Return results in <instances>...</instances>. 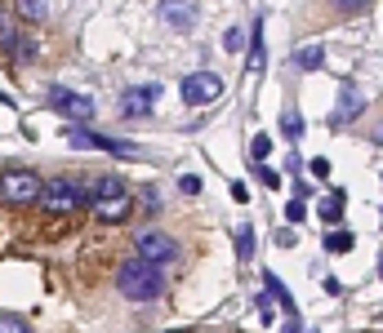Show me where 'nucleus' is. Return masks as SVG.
Returning <instances> with one entry per match:
<instances>
[{
	"mask_svg": "<svg viewBox=\"0 0 383 333\" xmlns=\"http://www.w3.org/2000/svg\"><path fill=\"white\" fill-rule=\"evenodd\" d=\"M116 289L125 293L129 302H156L165 293V275H161V262H147V258H125L116 266Z\"/></svg>",
	"mask_w": 383,
	"mask_h": 333,
	"instance_id": "f257e3e1",
	"label": "nucleus"
},
{
	"mask_svg": "<svg viewBox=\"0 0 383 333\" xmlns=\"http://www.w3.org/2000/svg\"><path fill=\"white\" fill-rule=\"evenodd\" d=\"M89 200H94V192H89L85 183H76V178H50L41 205L50 209V214H80Z\"/></svg>",
	"mask_w": 383,
	"mask_h": 333,
	"instance_id": "f03ea898",
	"label": "nucleus"
},
{
	"mask_svg": "<svg viewBox=\"0 0 383 333\" xmlns=\"http://www.w3.org/2000/svg\"><path fill=\"white\" fill-rule=\"evenodd\" d=\"M45 196V183L41 174H32V169H5L0 174V200L14 209H27V205H41Z\"/></svg>",
	"mask_w": 383,
	"mask_h": 333,
	"instance_id": "7ed1b4c3",
	"label": "nucleus"
},
{
	"mask_svg": "<svg viewBox=\"0 0 383 333\" xmlns=\"http://www.w3.org/2000/svg\"><path fill=\"white\" fill-rule=\"evenodd\" d=\"M67 142L80 147V151H111V156H120V160L143 156V147H134V142H120V138H111V133H89V129H76V125L67 129Z\"/></svg>",
	"mask_w": 383,
	"mask_h": 333,
	"instance_id": "20e7f679",
	"label": "nucleus"
},
{
	"mask_svg": "<svg viewBox=\"0 0 383 333\" xmlns=\"http://www.w3.org/2000/svg\"><path fill=\"white\" fill-rule=\"evenodd\" d=\"M179 93H183V102H188V107H210V102L223 98V76H214V71H192V76H183Z\"/></svg>",
	"mask_w": 383,
	"mask_h": 333,
	"instance_id": "39448f33",
	"label": "nucleus"
},
{
	"mask_svg": "<svg viewBox=\"0 0 383 333\" xmlns=\"http://www.w3.org/2000/svg\"><path fill=\"white\" fill-rule=\"evenodd\" d=\"M50 107L58 111V116H67L72 125H76V120H89V116H94V98H89V93L67 89V84H54V89H50Z\"/></svg>",
	"mask_w": 383,
	"mask_h": 333,
	"instance_id": "423d86ee",
	"label": "nucleus"
},
{
	"mask_svg": "<svg viewBox=\"0 0 383 333\" xmlns=\"http://www.w3.org/2000/svg\"><path fill=\"white\" fill-rule=\"evenodd\" d=\"M134 253L138 258H147V262H174L179 258V244L170 240L165 231H143V236H134Z\"/></svg>",
	"mask_w": 383,
	"mask_h": 333,
	"instance_id": "0eeeda50",
	"label": "nucleus"
},
{
	"mask_svg": "<svg viewBox=\"0 0 383 333\" xmlns=\"http://www.w3.org/2000/svg\"><path fill=\"white\" fill-rule=\"evenodd\" d=\"M156 93H161L156 84H134V89H125L120 93V116L125 120H143L147 111L156 107Z\"/></svg>",
	"mask_w": 383,
	"mask_h": 333,
	"instance_id": "6e6552de",
	"label": "nucleus"
},
{
	"mask_svg": "<svg viewBox=\"0 0 383 333\" xmlns=\"http://www.w3.org/2000/svg\"><path fill=\"white\" fill-rule=\"evenodd\" d=\"M156 18H161L165 27H174V32H192L196 27V5L192 0H161Z\"/></svg>",
	"mask_w": 383,
	"mask_h": 333,
	"instance_id": "1a4fd4ad",
	"label": "nucleus"
},
{
	"mask_svg": "<svg viewBox=\"0 0 383 333\" xmlns=\"http://www.w3.org/2000/svg\"><path fill=\"white\" fill-rule=\"evenodd\" d=\"M94 214H98V222H125V218L134 214V200H129V192L107 196V200H94Z\"/></svg>",
	"mask_w": 383,
	"mask_h": 333,
	"instance_id": "9d476101",
	"label": "nucleus"
},
{
	"mask_svg": "<svg viewBox=\"0 0 383 333\" xmlns=\"http://www.w3.org/2000/svg\"><path fill=\"white\" fill-rule=\"evenodd\" d=\"M263 62H267V45H263V18H254V27H250V58H245V67H250V71H263Z\"/></svg>",
	"mask_w": 383,
	"mask_h": 333,
	"instance_id": "9b49d317",
	"label": "nucleus"
},
{
	"mask_svg": "<svg viewBox=\"0 0 383 333\" xmlns=\"http://www.w3.org/2000/svg\"><path fill=\"white\" fill-rule=\"evenodd\" d=\"M361 107H366V102H361V93H357V89H343V102H339V111H334V129L352 125V120L361 116Z\"/></svg>",
	"mask_w": 383,
	"mask_h": 333,
	"instance_id": "f8f14e48",
	"label": "nucleus"
},
{
	"mask_svg": "<svg viewBox=\"0 0 383 333\" xmlns=\"http://www.w3.org/2000/svg\"><path fill=\"white\" fill-rule=\"evenodd\" d=\"M343 200H348L343 192H330V200H321V209H316V214H321L325 227H339V222H343Z\"/></svg>",
	"mask_w": 383,
	"mask_h": 333,
	"instance_id": "ddd939ff",
	"label": "nucleus"
},
{
	"mask_svg": "<svg viewBox=\"0 0 383 333\" xmlns=\"http://www.w3.org/2000/svg\"><path fill=\"white\" fill-rule=\"evenodd\" d=\"M321 62H325V49H321V45H303V49L294 54V67H298V71H316Z\"/></svg>",
	"mask_w": 383,
	"mask_h": 333,
	"instance_id": "4468645a",
	"label": "nucleus"
},
{
	"mask_svg": "<svg viewBox=\"0 0 383 333\" xmlns=\"http://www.w3.org/2000/svg\"><path fill=\"white\" fill-rule=\"evenodd\" d=\"M321 244H325V253H352V231H343V227H334L330 236H321Z\"/></svg>",
	"mask_w": 383,
	"mask_h": 333,
	"instance_id": "2eb2a0df",
	"label": "nucleus"
},
{
	"mask_svg": "<svg viewBox=\"0 0 383 333\" xmlns=\"http://www.w3.org/2000/svg\"><path fill=\"white\" fill-rule=\"evenodd\" d=\"M281 133H285V142H289V147H294V142L303 138V116H298L294 107H285V111H281Z\"/></svg>",
	"mask_w": 383,
	"mask_h": 333,
	"instance_id": "dca6fc26",
	"label": "nucleus"
},
{
	"mask_svg": "<svg viewBox=\"0 0 383 333\" xmlns=\"http://www.w3.org/2000/svg\"><path fill=\"white\" fill-rule=\"evenodd\" d=\"M263 289H267V293H272V298H276V302H281V307H285V311H294V298H289V289H285V284H281V280H276V275H272V271H263Z\"/></svg>",
	"mask_w": 383,
	"mask_h": 333,
	"instance_id": "f3484780",
	"label": "nucleus"
},
{
	"mask_svg": "<svg viewBox=\"0 0 383 333\" xmlns=\"http://www.w3.org/2000/svg\"><path fill=\"white\" fill-rule=\"evenodd\" d=\"M237 258L241 262H250V258H254V227H237Z\"/></svg>",
	"mask_w": 383,
	"mask_h": 333,
	"instance_id": "a211bd4d",
	"label": "nucleus"
},
{
	"mask_svg": "<svg viewBox=\"0 0 383 333\" xmlns=\"http://www.w3.org/2000/svg\"><path fill=\"white\" fill-rule=\"evenodd\" d=\"M89 192H94V200H107V196H120V192H125V183H120V178H98ZM94 200H89V205H94Z\"/></svg>",
	"mask_w": 383,
	"mask_h": 333,
	"instance_id": "6ab92c4d",
	"label": "nucleus"
},
{
	"mask_svg": "<svg viewBox=\"0 0 383 333\" xmlns=\"http://www.w3.org/2000/svg\"><path fill=\"white\" fill-rule=\"evenodd\" d=\"M0 333H32L23 316H14V311H0Z\"/></svg>",
	"mask_w": 383,
	"mask_h": 333,
	"instance_id": "aec40b11",
	"label": "nucleus"
},
{
	"mask_svg": "<svg viewBox=\"0 0 383 333\" xmlns=\"http://www.w3.org/2000/svg\"><path fill=\"white\" fill-rule=\"evenodd\" d=\"M18 14H23L27 23H41L45 18V0H18Z\"/></svg>",
	"mask_w": 383,
	"mask_h": 333,
	"instance_id": "412c9836",
	"label": "nucleus"
},
{
	"mask_svg": "<svg viewBox=\"0 0 383 333\" xmlns=\"http://www.w3.org/2000/svg\"><path fill=\"white\" fill-rule=\"evenodd\" d=\"M267 151H272V138H267V133H254V142H250V160H263Z\"/></svg>",
	"mask_w": 383,
	"mask_h": 333,
	"instance_id": "4be33fe9",
	"label": "nucleus"
},
{
	"mask_svg": "<svg viewBox=\"0 0 383 333\" xmlns=\"http://www.w3.org/2000/svg\"><path fill=\"white\" fill-rule=\"evenodd\" d=\"M250 169L259 174V183H263V187H281V174H276V169H267V165H250Z\"/></svg>",
	"mask_w": 383,
	"mask_h": 333,
	"instance_id": "5701e85b",
	"label": "nucleus"
},
{
	"mask_svg": "<svg viewBox=\"0 0 383 333\" xmlns=\"http://www.w3.org/2000/svg\"><path fill=\"white\" fill-rule=\"evenodd\" d=\"M303 218H307V209H303V200H289V205H285V222H289V227H294V222H303Z\"/></svg>",
	"mask_w": 383,
	"mask_h": 333,
	"instance_id": "b1692460",
	"label": "nucleus"
},
{
	"mask_svg": "<svg viewBox=\"0 0 383 333\" xmlns=\"http://www.w3.org/2000/svg\"><path fill=\"white\" fill-rule=\"evenodd\" d=\"M307 169H312V178H321V183H325V178H330V160H325V156L307 160Z\"/></svg>",
	"mask_w": 383,
	"mask_h": 333,
	"instance_id": "393cba45",
	"label": "nucleus"
},
{
	"mask_svg": "<svg viewBox=\"0 0 383 333\" xmlns=\"http://www.w3.org/2000/svg\"><path fill=\"white\" fill-rule=\"evenodd\" d=\"M179 192H183V196H196V192H201V178H196V174H183V178H179Z\"/></svg>",
	"mask_w": 383,
	"mask_h": 333,
	"instance_id": "a878e982",
	"label": "nucleus"
},
{
	"mask_svg": "<svg viewBox=\"0 0 383 333\" xmlns=\"http://www.w3.org/2000/svg\"><path fill=\"white\" fill-rule=\"evenodd\" d=\"M223 45H228V49H232V54H237V49H241V45H245V32H241V27H232V32H228V36H223Z\"/></svg>",
	"mask_w": 383,
	"mask_h": 333,
	"instance_id": "bb28decb",
	"label": "nucleus"
},
{
	"mask_svg": "<svg viewBox=\"0 0 383 333\" xmlns=\"http://www.w3.org/2000/svg\"><path fill=\"white\" fill-rule=\"evenodd\" d=\"M254 307L263 311V316H272V311H276V298H272V293L263 289V293H259V298H254Z\"/></svg>",
	"mask_w": 383,
	"mask_h": 333,
	"instance_id": "cd10ccee",
	"label": "nucleus"
},
{
	"mask_svg": "<svg viewBox=\"0 0 383 333\" xmlns=\"http://www.w3.org/2000/svg\"><path fill=\"white\" fill-rule=\"evenodd\" d=\"M370 0H334V9H343V14H361Z\"/></svg>",
	"mask_w": 383,
	"mask_h": 333,
	"instance_id": "c85d7f7f",
	"label": "nucleus"
},
{
	"mask_svg": "<svg viewBox=\"0 0 383 333\" xmlns=\"http://www.w3.org/2000/svg\"><path fill=\"white\" fill-rule=\"evenodd\" d=\"M294 240H298V236H294V231H289V227H285V231H281V236H276V244H281V249H294Z\"/></svg>",
	"mask_w": 383,
	"mask_h": 333,
	"instance_id": "c756f323",
	"label": "nucleus"
},
{
	"mask_svg": "<svg viewBox=\"0 0 383 333\" xmlns=\"http://www.w3.org/2000/svg\"><path fill=\"white\" fill-rule=\"evenodd\" d=\"M232 200H241V205H245V200H250V187H245V183H232Z\"/></svg>",
	"mask_w": 383,
	"mask_h": 333,
	"instance_id": "7c9ffc66",
	"label": "nucleus"
},
{
	"mask_svg": "<svg viewBox=\"0 0 383 333\" xmlns=\"http://www.w3.org/2000/svg\"><path fill=\"white\" fill-rule=\"evenodd\" d=\"M285 333H303V325H298V316L289 311V320H285Z\"/></svg>",
	"mask_w": 383,
	"mask_h": 333,
	"instance_id": "2f4dec72",
	"label": "nucleus"
},
{
	"mask_svg": "<svg viewBox=\"0 0 383 333\" xmlns=\"http://www.w3.org/2000/svg\"><path fill=\"white\" fill-rule=\"evenodd\" d=\"M375 142H379V147H383V125H379V129H375Z\"/></svg>",
	"mask_w": 383,
	"mask_h": 333,
	"instance_id": "473e14b6",
	"label": "nucleus"
},
{
	"mask_svg": "<svg viewBox=\"0 0 383 333\" xmlns=\"http://www.w3.org/2000/svg\"><path fill=\"white\" fill-rule=\"evenodd\" d=\"M312 333H316V329H312Z\"/></svg>",
	"mask_w": 383,
	"mask_h": 333,
	"instance_id": "72a5a7b5",
	"label": "nucleus"
}]
</instances>
